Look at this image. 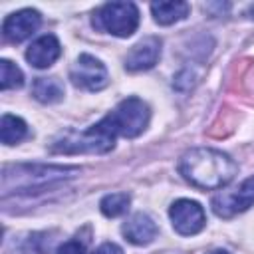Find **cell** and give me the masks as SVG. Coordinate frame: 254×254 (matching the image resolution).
I'll return each mask as SVG.
<instances>
[{"mask_svg":"<svg viewBox=\"0 0 254 254\" xmlns=\"http://www.w3.org/2000/svg\"><path fill=\"white\" fill-rule=\"evenodd\" d=\"M93 26L117 38H127L139 26V10L133 2H107L95 10Z\"/></svg>","mask_w":254,"mask_h":254,"instance_id":"4","label":"cell"},{"mask_svg":"<svg viewBox=\"0 0 254 254\" xmlns=\"http://www.w3.org/2000/svg\"><path fill=\"white\" fill-rule=\"evenodd\" d=\"M129 202H131V198H129L127 192H113V194H107V196L101 198L99 208L105 216L113 218V216H119V214L127 212Z\"/></svg>","mask_w":254,"mask_h":254,"instance_id":"16","label":"cell"},{"mask_svg":"<svg viewBox=\"0 0 254 254\" xmlns=\"http://www.w3.org/2000/svg\"><path fill=\"white\" fill-rule=\"evenodd\" d=\"M69 79L75 87L87 91H99L107 85V69L97 58L89 54H81L69 69Z\"/></svg>","mask_w":254,"mask_h":254,"instance_id":"7","label":"cell"},{"mask_svg":"<svg viewBox=\"0 0 254 254\" xmlns=\"http://www.w3.org/2000/svg\"><path fill=\"white\" fill-rule=\"evenodd\" d=\"M91 254H123V252H121V248H119L117 244H113V242H105V244H101L99 248H95Z\"/></svg>","mask_w":254,"mask_h":254,"instance_id":"19","label":"cell"},{"mask_svg":"<svg viewBox=\"0 0 254 254\" xmlns=\"http://www.w3.org/2000/svg\"><path fill=\"white\" fill-rule=\"evenodd\" d=\"M149 115L151 113H149L147 103H143L139 97H127L111 113H107L117 137L121 135V137H129V139L141 135L147 129Z\"/></svg>","mask_w":254,"mask_h":254,"instance_id":"5","label":"cell"},{"mask_svg":"<svg viewBox=\"0 0 254 254\" xmlns=\"http://www.w3.org/2000/svg\"><path fill=\"white\" fill-rule=\"evenodd\" d=\"M73 173H79L77 167H56V165H18L14 167V175L2 173V181H12L8 185H2L4 194L8 192H32L38 189L50 187L52 183L64 181L73 177Z\"/></svg>","mask_w":254,"mask_h":254,"instance_id":"3","label":"cell"},{"mask_svg":"<svg viewBox=\"0 0 254 254\" xmlns=\"http://www.w3.org/2000/svg\"><path fill=\"white\" fill-rule=\"evenodd\" d=\"M60 54H62V46L58 38L54 34H46L30 44V48L26 50V60L30 62V65L44 69L50 67L60 58Z\"/></svg>","mask_w":254,"mask_h":254,"instance_id":"11","label":"cell"},{"mask_svg":"<svg viewBox=\"0 0 254 254\" xmlns=\"http://www.w3.org/2000/svg\"><path fill=\"white\" fill-rule=\"evenodd\" d=\"M32 93L42 103H56L64 97V85L58 77H36Z\"/></svg>","mask_w":254,"mask_h":254,"instance_id":"14","label":"cell"},{"mask_svg":"<svg viewBox=\"0 0 254 254\" xmlns=\"http://www.w3.org/2000/svg\"><path fill=\"white\" fill-rule=\"evenodd\" d=\"M169 216H171L173 228L183 236L198 234L204 228V222H206L202 206L196 200H190V198L175 200L169 208Z\"/></svg>","mask_w":254,"mask_h":254,"instance_id":"8","label":"cell"},{"mask_svg":"<svg viewBox=\"0 0 254 254\" xmlns=\"http://www.w3.org/2000/svg\"><path fill=\"white\" fill-rule=\"evenodd\" d=\"M40 22H42V18H40L38 10L24 8V10H18L10 16H6L4 24H2V34L8 42L18 44V42L30 38L40 28Z\"/></svg>","mask_w":254,"mask_h":254,"instance_id":"9","label":"cell"},{"mask_svg":"<svg viewBox=\"0 0 254 254\" xmlns=\"http://www.w3.org/2000/svg\"><path fill=\"white\" fill-rule=\"evenodd\" d=\"M28 135V125L24 123V119L16 117V115H2L0 121V139L4 145H14L20 143L24 137Z\"/></svg>","mask_w":254,"mask_h":254,"instance_id":"15","label":"cell"},{"mask_svg":"<svg viewBox=\"0 0 254 254\" xmlns=\"http://www.w3.org/2000/svg\"><path fill=\"white\" fill-rule=\"evenodd\" d=\"M208 254H230L228 250H222V248H218V250H212V252H208Z\"/></svg>","mask_w":254,"mask_h":254,"instance_id":"20","label":"cell"},{"mask_svg":"<svg viewBox=\"0 0 254 254\" xmlns=\"http://www.w3.org/2000/svg\"><path fill=\"white\" fill-rule=\"evenodd\" d=\"M22 83H24L22 69L16 64H12L10 60H2L0 62V85H2V89L20 87Z\"/></svg>","mask_w":254,"mask_h":254,"instance_id":"17","label":"cell"},{"mask_svg":"<svg viewBox=\"0 0 254 254\" xmlns=\"http://www.w3.org/2000/svg\"><path fill=\"white\" fill-rule=\"evenodd\" d=\"M56 254H85V244L79 240V238H71L67 242H64Z\"/></svg>","mask_w":254,"mask_h":254,"instance_id":"18","label":"cell"},{"mask_svg":"<svg viewBox=\"0 0 254 254\" xmlns=\"http://www.w3.org/2000/svg\"><path fill=\"white\" fill-rule=\"evenodd\" d=\"M236 171V163L226 153L210 147L190 149L179 161V173L183 179L202 190H216L226 187L234 179Z\"/></svg>","mask_w":254,"mask_h":254,"instance_id":"1","label":"cell"},{"mask_svg":"<svg viewBox=\"0 0 254 254\" xmlns=\"http://www.w3.org/2000/svg\"><path fill=\"white\" fill-rule=\"evenodd\" d=\"M125 240H129L131 244H137V246H143V244H149L153 242V238L157 236V224L155 220L145 214V212H137L133 214L121 228Z\"/></svg>","mask_w":254,"mask_h":254,"instance_id":"12","label":"cell"},{"mask_svg":"<svg viewBox=\"0 0 254 254\" xmlns=\"http://www.w3.org/2000/svg\"><path fill=\"white\" fill-rule=\"evenodd\" d=\"M210 204H212V210L222 218H230V216L250 208L254 204V175L248 177L238 189L222 190L216 196H212Z\"/></svg>","mask_w":254,"mask_h":254,"instance_id":"6","label":"cell"},{"mask_svg":"<svg viewBox=\"0 0 254 254\" xmlns=\"http://www.w3.org/2000/svg\"><path fill=\"white\" fill-rule=\"evenodd\" d=\"M161 58V40L157 36H147L137 42L129 54L125 56V67L129 71H143L151 69Z\"/></svg>","mask_w":254,"mask_h":254,"instance_id":"10","label":"cell"},{"mask_svg":"<svg viewBox=\"0 0 254 254\" xmlns=\"http://www.w3.org/2000/svg\"><path fill=\"white\" fill-rule=\"evenodd\" d=\"M189 10H190V6L187 2H153L151 4L153 18L161 26H169V24H175V22L187 18Z\"/></svg>","mask_w":254,"mask_h":254,"instance_id":"13","label":"cell"},{"mask_svg":"<svg viewBox=\"0 0 254 254\" xmlns=\"http://www.w3.org/2000/svg\"><path fill=\"white\" fill-rule=\"evenodd\" d=\"M117 133L111 119L105 115L99 123L87 127L85 131H69L52 145L54 153H107L113 149Z\"/></svg>","mask_w":254,"mask_h":254,"instance_id":"2","label":"cell"}]
</instances>
